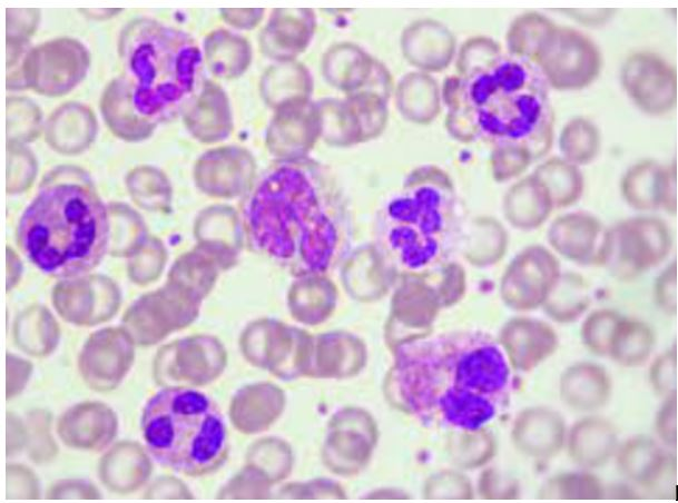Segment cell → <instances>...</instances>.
<instances>
[{
    "label": "cell",
    "mask_w": 678,
    "mask_h": 503,
    "mask_svg": "<svg viewBox=\"0 0 678 503\" xmlns=\"http://www.w3.org/2000/svg\"><path fill=\"white\" fill-rule=\"evenodd\" d=\"M394 374L401 400L421 423L454 431L485 427L504 410L512 388L503 348L480 331L402 343Z\"/></svg>",
    "instance_id": "obj_1"
},
{
    "label": "cell",
    "mask_w": 678,
    "mask_h": 503,
    "mask_svg": "<svg viewBox=\"0 0 678 503\" xmlns=\"http://www.w3.org/2000/svg\"><path fill=\"white\" fill-rule=\"evenodd\" d=\"M244 223L259 251L313 274L330 267L345 234L334 190L317 171L294 164L262 178L245 205Z\"/></svg>",
    "instance_id": "obj_2"
},
{
    "label": "cell",
    "mask_w": 678,
    "mask_h": 503,
    "mask_svg": "<svg viewBox=\"0 0 678 503\" xmlns=\"http://www.w3.org/2000/svg\"><path fill=\"white\" fill-rule=\"evenodd\" d=\"M109 238L107 211L95 189L79 179L45 184L23 211L20 248L46 275L71 278L94 269Z\"/></svg>",
    "instance_id": "obj_3"
},
{
    "label": "cell",
    "mask_w": 678,
    "mask_h": 503,
    "mask_svg": "<svg viewBox=\"0 0 678 503\" xmlns=\"http://www.w3.org/2000/svg\"><path fill=\"white\" fill-rule=\"evenodd\" d=\"M126 118L153 126L174 118L193 98L200 50L187 33L154 20L132 22L120 41Z\"/></svg>",
    "instance_id": "obj_4"
},
{
    "label": "cell",
    "mask_w": 678,
    "mask_h": 503,
    "mask_svg": "<svg viewBox=\"0 0 678 503\" xmlns=\"http://www.w3.org/2000/svg\"><path fill=\"white\" fill-rule=\"evenodd\" d=\"M460 78V105L469 108L476 137L495 146H523L532 157L550 148L553 111L548 83L533 63L508 53Z\"/></svg>",
    "instance_id": "obj_5"
},
{
    "label": "cell",
    "mask_w": 678,
    "mask_h": 503,
    "mask_svg": "<svg viewBox=\"0 0 678 503\" xmlns=\"http://www.w3.org/2000/svg\"><path fill=\"white\" fill-rule=\"evenodd\" d=\"M140 427L151 457L184 475L213 470L227 450L223 414L208 395L194 388L157 392L144 407Z\"/></svg>",
    "instance_id": "obj_6"
},
{
    "label": "cell",
    "mask_w": 678,
    "mask_h": 503,
    "mask_svg": "<svg viewBox=\"0 0 678 503\" xmlns=\"http://www.w3.org/2000/svg\"><path fill=\"white\" fill-rule=\"evenodd\" d=\"M449 183L422 179L387 198L377 217V239L403 269L421 272L443 259L456 225Z\"/></svg>",
    "instance_id": "obj_7"
},
{
    "label": "cell",
    "mask_w": 678,
    "mask_h": 503,
    "mask_svg": "<svg viewBox=\"0 0 678 503\" xmlns=\"http://www.w3.org/2000/svg\"><path fill=\"white\" fill-rule=\"evenodd\" d=\"M548 86L558 90H578L599 75L602 59L595 42L584 33L553 24L543 36L530 61Z\"/></svg>",
    "instance_id": "obj_8"
},
{
    "label": "cell",
    "mask_w": 678,
    "mask_h": 503,
    "mask_svg": "<svg viewBox=\"0 0 678 503\" xmlns=\"http://www.w3.org/2000/svg\"><path fill=\"white\" fill-rule=\"evenodd\" d=\"M620 80L630 99L646 114L661 116L676 106V70L654 52L630 55L622 65Z\"/></svg>",
    "instance_id": "obj_9"
},
{
    "label": "cell",
    "mask_w": 678,
    "mask_h": 503,
    "mask_svg": "<svg viewBox=\"0 0 678 503\" xmlns=\"http://www.w3.org/2000/svg\"><path fill=\"white\" fill-rule=\"evenodd\" d=\"M670 247L665 224L656 218L628 220L605 235L602 260L619 258L621 269L635 274L661 262Z\"/></svg>",
    "instance_id": "obj_10"
},
{
    "label": "cell",
    "mask_w": 678,
    "mask_h": 503,
    "mask_svg": "<svg viewBox=\"0 0 678 503\" xmlns=\"http://www.w3.org/2000/svg\"><path fill=\"white\" fill-rule=\"evenodd\" d=\"M558 263L541 247H531L508 267L501 295L514 309H531L543 304L558 279Z\"/></svg>",
    "instance_id": "obj_11"
},
{
    "label": "cell",
    "mask_w": 678,
    "mask_h": 503,
    "mask_svg": "<svg viewBox=\"0 0 678 503\" xmlns=\"http://www.w3.org/2000/svg\"><path fill=\"white\" fill-rule=\"evenodd\" d=\"M619 471L651 491L669 492L676 482V456L652 437L637 435L619 444L615 454Z\"/></svg>",
    "instance_id": "obj_12"
},
{
    "label": "cell",
    "mask_w": 678,
    "mask_h": 503,
    "mask_svg": "<svg viewBox=\"0 0 678 503\" xmlns=\"http://www.w3.org/2000/svg\"><path fill=\"white\" fill-rule=\"evenodd\" d=\"M564 418L547 406L522 410L511 428L513 446L524 456L533 460L554 457L564 446L567 438Z\"/></svg>",
    "instance_id": "obj_13"
},
{
    "label": "cell",
    "mask_w": 678,
    "mask_h": 503,
    "mask_svg": "<svg viewBox=\"0 0 678 503\" xmlns=\"http://www.w3.org/2000/svg\"><path fill=\"white\" fill-rule=\"evenodd\" d=\"M554 331L532 318H514L501 333L499 341L513 369L528 372L546 359L557 346Z\"/></svg>",
    "instance_id": "obj_14"
},
{
    "label": "cell",
    "mask_w": 678,
    "mask_h": 503,
    "mask_svg": "<svg viewBox=\"0 0 678 503\" xmlns=\"http://www.w3.org/2000/svg\"><path fill=\"white\" fill-rule=\"evenodd\" d=\"M566 445L574 464L583 470L598 469L615 456L619 446L618 432L609 420L587 416L567 432Z\"/></svg>",
    "instance_id": "obj_15"
},
{
    "label": "cell",
    "mask_w": 678,
    "mask_h": 503,
    "mask_svg": "<svg viewBox=\"0 0 678 503\" xmlns=\"http://www.w3.org/2000/svg\"><path fill=\"white\" fill-rule=\"evenodd\" d=\"M612 384L608 373L593 363L570 366L560 377V400L577 412L602 408L611 396Z\"/></svg>",
    "instance_id": "obj_16"
},
{
    "label": "cell",
    "mask_w": 678,
    "mask_h": 503,
    "mask_svg": "<svg viewBox=\"0 0 678 503\" xmlns=\"http://www.w3.org/2000/svg\"><path fill=\"white\" fill-rule=\"evenodd\" d=\"M600 225L587 214H569L558 218L549 229L551 245L566 257L589 262L599 240Z\"/></svg>",
    "instance_id": "obj_17"
},
{
    "label": "cell",
    "mask_w": 678,
    "mask_h": 503,
    "mask_svg": "<svg viewBox=\"0 0 678 503\" xmlns=\"http://www.w3.org/2000/svg\"><path fill=\"white\" fill-rule=\"evenodd\" d=\"M552 206L547 189L532 175L517 183L508 191L504 214L515 227L534 228L548 217Z\"/></svg>",
    "instance_id": "obj_18"
},
{
    "label": "cell",
    "mask_w": 678,
    "mask_h": 503,
    "mask_svg": "<svg viewBox=\"0 0 678 503\" xmlns=\"http://www.w3.org/2000/svg\"><path fill=\"white\" fill-rule=\"evenodd\" d=\"M669 170L652 161L633 166L622 180V193L629 204L639 209H652L666 201Z\"/></svg>",
    "instance_id": "obj_19"
},
{
    "label": "cell",
    "mask_w": 678,
    "mask_h": 503,
    "mask_svg": "<svg viewBox=\"0 0 678 503\" xmlns=\"http://www.w3.org/2000/svg\"><path fill=\"white\" fill-rule=\"evenodd\" d=\"M654 344V333L645 323L621 318L616 328L609 354L621 365L637 366L648 358Z\"/></svg>",
    "instance_id": "obj_20"
},
{
    "label": "cell",
    "mask_w": 678,
    "mask_h": 503,
    "mask_svg": "<svg viewBox=\"0 0 678 503\" xmlns=\"http://www.w3.org/2000/svg\"><path fill=\"white\" fill-rule=\"evenodd\" d=\"M533 176L544 186L553 206L572 204L581 194L582 178L571 162L550 159L539 166Z\"/></svg>",
    "instance_id": "obj_21"
},
{
    "label": "cell",
    "mask_w": 678,
    "mask_h": 503,
    "mask_svg": "<svg viewBox=\"0 0 678 503\" xmlns=\"http://www.w3.org/2000/svg\"><path fill=\"white\" fill-rule=\"evenodd\" d=\"M605 486L589 472H569L547 480L539 491L541 500H601Z\"/></svg>",
    "instance_id": "obj_22"
},
{
    "label": "cell",
    "mask_w": 678,
    "mask_h": 503,
    "mask_svg": "<svg viewBox=\"0 0 678 503\" xmlns=\"http://www.w3.org/2000/svg\"><path fill=\"white\" fill-rule=\"evenodd\" d=\"M553 24L550 19L537 12L515 18L505 38L509 53L531 61L541 39Z\"/></svg>",
    "instance_id": "obj_23"
},
{
    "label": "cell",
    "mask_w": 678,
    "mask_h": 503,
    "mask_svg": "<svg viewBox=\"0 0 678 503\" xmlns=\"http://www.w3.org/2000/svg\"><path fill=\"white\" fill-rule=\"evenodd\" d=\"M543 304L553 318L572 320L587 307V289L579 277L569 275L561 283L557 279Z\"/></svg>",
    "instance_id": "obj_24"
},
{
    "label": "cell",
    "mask_w": 678,
    "mask_h": 503,
    "mask_svg": "<svg viewBox=\"0 0 678 503\" xmlns=\"http://www.w3.org/2000/svg\"><path fill=\"white\" fill-rule=\"evenodd\" d=\"M599 148V132L593 124L584 118L570 120L560 137V149L570 162L587 164Z\"/></svg>",
    "instance_id": "obj_25"
},
{
    "label": "cell",
    "mask_w": 678,
    "mask_h": 503,
    "mask_svg": "<svg viewBox=\"0 0 678 503\" xmlns=\"http://www.w3.org/2000/svg\"><path fill=\"white\" fill-rule=\"evenodd\" d=\"M620 316L609 309L592 313L582 326V339L587 347L599 355L609 354Z\"/></svg>",
    "instance_id": "obj_26"
},
{
    "label": "cell",
    "mask_w": 678,
    "mask_h": 503,
    "mask_svg": "<svg viewBox=\"0 0 678 503\" xmlns=\"http://www.w3.org/2000/svg\"><path fill=\"white\" fill-rule=\"evenodd\" d=\"M502 56L500 46L489 37L471 39L463 50L460 63L462 78L470 77L494 63Z\"/></svg>",
    "instance_id": "obj_27"
},
{
    "label": "cell",
    "mask_w": 678,
    "mask_h": 503,
    "mask_svg": "<svg viewBox=\"0 0 678 503\" xmlns=\"http://www.w3.org/2000/svg\"><path fill=\"white\" fill-rule=\"evenodd\" d=\"M532 158L529 150L519 145H500L493 152V171L500 181L522 172Z\"/></svg>",
    "instance_id": "obj_28"
},
{
    "label": "cell",
    "mask_w": 678,
    "mask_h": 503,
    "mask_svg": "<svg viewBox=\"0 0 678 503\" xmlns=\"http://www.w3.org/2000/svg\"><path fill=\"white\" fill-rule=\"evenodd\" d=\"M649 381L657 395L666 398L677 394L676 349L659 356L650 367Z\"/></svg>",
    "instance_id": "obj_29"
},
{
    "label": "cell",
    "mask_w": 678,
    "mask_h": 503,
    "mask_svg": "<svg viewBox=\"0 0 678 503\" xmlns=\"http://www.w3.org/2000/svg\"><path fill=\"white\" fill-rule=\"evenodd\" d=\"M479 491L485 500H514L519 497L520 489L517 480L489 467L480 476Z\"/></svg>",
    "instance_id": "obj_30"
},
{
    "label": "cell",
    "mask_w": 678,
    "mask_h": 503,
    "mask_svg": "<svg viewBox=\"0 0 678 503\" xmlns=\"http://www.w3.org/2000/svg\"><path fill=\"white\" fill-rule=\"evenodd\" d=\"M656 433L664 445L677 446V394L666 397L655 421Z\"/></svg>",
    "instance_id": "obj_31"
},
{
    "label": "cell",
    "mask_w": 678,
    "mask_h": 503,
    "mask_svg": "<svg viewBox=\"0 0 678 503\" xmlns=\"http://www.w3.org/2000/svg\"><path fill=\"white\" fill-rule=\"evenodd\" d=\"M656 300L666 313L676 314L677 289H676V263L669 265L658 277L655 287Z\"/></svg>",
    "instance_id": "obj_32"
},
{
    "label": "cell",
    "mask_w": 678,
    "mask_h": 503,
    "mask_svg": "<svg viewBox=\"0 0 678 503\" xmlns=\"http://www.w3.org/2000/svg\"><path fill=\"white\" fill-rule=\"evenodd\" d=\"M563 12L568 13L570 17L574 18L577 21L586 23V24H599L600 22H606L613 14V9H595V10H583V9H563Z\"/></svg>",
    "instance_id": "obj_33"
}]
</instances>
